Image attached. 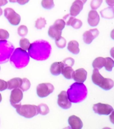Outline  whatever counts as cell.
I'll list each match as a JSON object with an SVG mask.
<instances>
[{"mask_svg": "<svg viewBox=\"0 0 114 129\" xmlns=\"http://www.w3.org/2000/svg\"><path fill=\"white\" fill-rule=\"evenodd\" d=\"M28 50L29 55L32 58L37 60H44L50 56L51 48L47 42L39 40L30 44Z\"/></svg>", "mask_w": 114, "mask_h": 129, "instance_id": "6da1fadb", "label": "cell"}, {"mask_svg": "<svg viewBox=\"0 0 114 129\" xmlns=\"http://www.w3.org/2000/svg\"><path fill=\"white\" fill-rule=\"evenodd\" d=\"M66 93L71 102L79 103L86 98L87 89L83 83L77 82L70 86Z\"/></svg>", "mask_w": 114, "mask_h": 129, "instance_id": "7a4b0ae2", "label": "cell"}, {"mask_svg": "<svg viewBox=\"0 0 114 129\" xmlns=\"http://www.w3.org/2000/svg\"><path fill=\"white\" fill-rule=\"evenodd\" d=\"M30 60L29 55L22 48L16 49L12 55L10 61L18 69H21L26 67Z\"/></svg>", "mask_w": 114, "mask_h": 129, "instance_id": "3957f363", "label": "cell"}, {"mask_svg": "<svg viewBox=\"0 0 114 129\" xmlns=\"http://www.w3.org/2000/svg\"><path fill=\"white\" fill-rule=\"evenodd\" d=\"M92 82L104 90H110L114 86V81L109 78H105L99 72L98 70L94 69L91 76Z\"/></svg>", "mask_w": 114, "mask_h": 129, "instance_id": "277c9868", "label": "cell"}, {"mask_svg": "<svg viewBox=\"0 0 114 129\" xmlns=\"http://www.w3.org/2000/svg\"><path fill=\"white\" fill-rule=\"evenodd\" d=\"M14 108L16 109L18 114L26 118H32L39 113L38 106L35 105H22L20 104L17 105Z\"/></svg>", "mask_w": 114, "mask_h": 129, "instance_id": "5b68a950", "label": "cell"}, {"mask_svg": "<svg viewBox=\"0 0 114 129\" xmlns=\"http://www.w3.org/2000/svg\"><path fill=\"white\" fill-rule=\"evenodd\" d=\"M54 90V86L50 83H42L37 87V95L40 98H44L52 93Z\"/></svg>", "mask_w": 114, "mask_h": 129, "instance_id": "8992f818", "label": "cell"}, {"mask_svg": "<svg viewBox=\"0 0 114 129\" xmlns=\"http://www.w3.org/2000/svg\"><path fill=\"white\" fill-rule=\"evenodd\" d=\"M4 16L12 25L17 26L20 23L21 19V16L12 8L5 9L4 10Z\"/></svg>", "mask_w": 114, "mask_h": 129, "instance_id": "52a82bcc", "label": "cell"}, {"mask_svg": "<svg viewBox=\"0 0 114 129\" xmlns=\"http://www.w3.org/2000/svg\"><path fill=\"white\" fill-rule=\"evenodd\" d=\"M93 109L94 113L99 115H109L113 111V108L110 105L101 103L94 104Z\"/></svg>", "mask_w": 114, "mask_h": 129, "instance_id": "ba28073f", "label": "cell"}, {"mask_svg": "<svg viewBox=\"0 0 114 129\" xmlns=\"http://www.w3.org/2000/svg\"><path fill=\"white\" fill-rule=\"evenodd\" d=\"M23 94L22 91L18 88H14L12 90L10 96L11 105L14 107L17 105L21 104V101L23 99Z\"/></svg>", "mask_w": 114, "mask_h": 129, "instance_id": "9c48e42d", "label": "cell"}, {"mask_svg": "<svg viewBox=\"0 0 114 129\" xmlns=\"http://www.w3.org/2000/svg\"><path fill=\"white\" fill-rule=\"evenodd\" d=\"M58 104L59 107L62 109H70L72 104L68 99L66 91H62L58 95Z\"/></svg>", "mask_w": 114, "mask_h": 129, "instance_id": "30bf717a", "label": "cell"}, {"mask_svg": "<svg viewBox=\"0 0 114 129\" xmlns=\"http://www.w3.org/2000/svg\"><path fill=\"white\" fill-rule=\"evenodd\" d=\"M99 32L97 29H90L84 32L83 34V40L86 44H90L94 39L98 36Z\"/></svg>", "mask_w": 114, "mask_h": 129, "instance_id": "8fae6325", "label": "cell"}, {"mask_svg": "<svg viewBox=\"0 0 114 129\" xmlns=\"http://www.w3.org/2000/svg\"><path fill=\"white\" fill-rule=\"evenodd\" d=\"M63 19L66 21V25L67 26H71L75 29H78L81 28L82 25V22L80 20L70 17L69 14H67L63 17Z\"/></svg>", "mask_w": 114, "mask_h": 129, "instance_id": "7c38bea8", "label": "cell"}, {"mask_svg": "<svg viewBox=\"0 0 114 129\" xmlns=\"http://www.w3.org/2000/svg\"><path fill=\"white\" fill-rule=\"evenodd\" d=\"M87 72L84 69H78L74 71L73 75V79L76 82L84 83L86 80Z\"/></svg>", "mask_w": 114, "mask_h": 129, "instance_id": "4fadbf2b", "label": "cell"}, {"mask_svg": "<svg viewBox=\"0 0 114 129\" xmlns=\"http://www.w3.org/2000/svg\"><path fill=\"white\" fill-rule=\"evenodd\" d=\"M88 24L91 26H97L100 21V17L96 10H90L88 14Z\"/></svg>", "mask_w": 114, "mask_h": 129, "instance_id": "5bb4252c", "label": "cell"}, {"mask_svg": "<svg viewBox=\"0 0 114 129\" xmlns=\"http://www.w3.org/2000/svg\"><path fill=\"white\" fill-rule=\"evenodd\" d=\"M83 4L81 0H75L70 7V15L74 17L77 16L83 9Z\"/></svg>", "mask_w": 114, "mask_h": 129, "instance_id": "9a60e30c", "label": "cell"}, {"mask_svg": "<svg viewBox=\"0 0 114 129\" xmlns=\"http://www.w3.org/2000/svg\"><path fill=\"white\" fill-rule=\"evenodd\" d=\"M68 123L72 129H81L83 127L81 119L75 115H72L69 117Z\"/></svg>", "mask_w": 114, "mask_h": 129, "instance_id": "2e32d148", "label": "cell"}, {"mask_svg": "<svg viewBox=\"0 0 114 129\" xmlns=\"http://www.w3.org/2000/svg\"><path fill=\"white\" fill-rule=\"evenodd\" d=\"M64 67V64L62 62L53 63L50 67V72L53 75L58 76L62 73V69Z\"/></svg>", "mask_w": 114, "mask_h": 129, "instance_id": "e0dca14e", "label": "cell"}, {"mask_svg": "<svg viewBox=\"0 0 114 129\" xmlns=\"http://www.w3.org/2000/svg\"><path fill=\"white\" fill-rule=\"evenodd\" d=\"M22 79L20 78H14L7 82L8 88L9 90L19 88L22 84Z\"/></svg>", "mask_w": 114, "mask_h": 129, "instance_id": "ac0fdd59", "label": "cell"}, {"mask_svg": "<svg viewBox=\"0 0 114 129\" xmlns=\"http://www.w3.org/2000/svg\"><path fill=\"white\" fill-rule=\"evenodd\" d=\"M67 49L70 52L74 54H78L80 52L79 44L76 40L70 41L68 43Z\"/></svg>", "mask_w": 114, "mask_h": 129, "instance_id": "d6986e66", "label": "cell"}, {"mask_svg": "<svg viewBox=\"0 0 114 129\" xmlns=\"http://www.w3.org/2000/svg\"><path fill=\"white\" fill-rule=\"evenodd\" d=\"M62 30H59L54 25H52L49 27L48 30V35L51 38L55 40L59 38L62 35Z\"/></svg>", "mask_w": 114, "mask_h": 129, "instance_id": "ffe728a7", "label": "cell"}, {"mask_svg": "<svg viewBox=\"0 0 114 129\" xmlns=\"http://www.w3.org/2000/svg\"><path fill=\"white\" fill-rule=\"evenodd\" d=\"M102 18L106 19H112L114 17L113 7H109L105 8L100 11Z\"/></svg>", "mask_w": 114, "mask_h": 129, "instance_id": "44dd1931", "label": "cell"}, {"mask_svg": "<svg viewBox=\"0 0 114 129\" xmlns=\"http://www.w3.org/2000/svg\"><path fill=\"white\" fill-rule=\"evenodd\" d=\"M105 58L102 57H98L94 59L92 63V66L94 69L100 70L104 67Z\"/></svg>", "mask_w": 114, "mask_h": 129, "instance_id": "7402d4cb", "label": "cell"}, {"mask_svg": "<svg viewBox=\"0 0 114 129\" xmlns=\"http://www.w3.org/2000/svg\"><path fill=\"white\" fill-rule=\"evenodd\" d=\"M74 71V70L72 68V67L67 66L64 67L61 73L66 79H70L73 78Z\"/></svg>", "mask_w": 114, "mask_h": 129, "instance_id": "603a6c76", "label": "cell"}, {"mask_svg": "<svg viewBox=\"0 0 114 129\" xmlns=\"http://www.w3.org/2000/svg\"><path fill=\"white\" fill-rule=\"evenodd\" d=\"M38 113L42 115H46L50 112L48 106L45 104H41L38 106Z\"/></svg>", "mask_w": 114, "mask_h": 129, "instance_id": "cb8c5ba5", "label": "cell"}, {"mask_svg": "<svg viewBox=\"0 0 114 129\" xmlns=\"http://www.w3.org/2000/svg\"><path fill=\"white\" fill-rule=\"evenodd\" d=\"M105 58V64L104 67L106 71H112V68L114 67V60L110 57H106Z\"/></svg>", "mask_w": 114, "mask_h": 129, "instance_id": "d4e9b609", "label": "cell"}, {"mask_svg": "<svg viewBox=\"0 0 114 129\" xmlns=\"http://www.w3.org/2000/svg\"><path fill=\"white\" fill-rule=\"evenodd\" d=\"M19 44L22 49L26 51L28 50L31 44L27 39L23 38L20 40Z\"/></svg>", "mask_w": 114, "mask_h": 129, "instance_id": "484cf974", "label": "cell"}, {"mask_svg": "<svg viewBox=\"0 0 114 129\" xmlns=\"http://www.w3.org/2000/svg\"><path fill=\"white\" fill-rule=\"evenodd\" d=\"M41 4L42 7L47 10L51 9L54 6V0H42Z\"/></svg>", "mask_w": 114, "mask_h": 129, "instance_id": "4316f807", "label": "cell"}, {"mask_svg": "<svg viewBox=\"0 0 114 129\" xmlns=\"http://www.w3.org/2000/svg\"><path fill=\"white\" fill-rule=\"evenodd\" d=\"M46 24V19L43 18L41 17L36 20L35 26L38 29H42V28L45 27V25Z\"/></svg>", "mask_w": 114, "mask_h": 129, "instance_id": "83f0119b", "label": "cell"}, {"mask_svg": "<svg viewBox=\"0 0 114 129\" xmlns=\"http://www.w3.org/2000/svg\"><path fill=\"white\" fill-rule=\"evenodd\" d=\"M30 86L31 83L30 80L26 78H23L22 79V84L20 88L23 91H26L30 89Z\"/></svg>", "mask_w": 114, "mask_h": 129, "instance_id": "f1b7e54d", "label": "cell"}, {"mask_svg": "<svg viewBox=\"0 0 114 129\" xmlns=\"http://www.w3.org/2000/svg\"><path fill=\"white\" fill-rule=\"evenodd\" d=\"M65 25L66 22L63 19H58L55 21L53 25L59 30H62L65 27Z\"/></svg>", "mask_w": 114, "mask_h": 129, "instance_id": "f546056e", "label": "cell"}, {"mask_svg": "<svg viewBox=\"0 0 114 129\" xmlns=\"http://www.w3.org/2000/svg\"><path fill=\"white\" fill-rule=\"evenodd\" d=\"M55 44L59 48H63L66 46V41L63 37L60 36L59 38L55 40Z\"/></svg>", "mask_w": 114, "mask_h": 129, "instance_id": "4dcf8cb0", "label": "cell"}, {"mask_svg": "<svg viewBox=\"0 0 114 129\" xmlns=\"http://www.w3.org/2000/svg\"><path fill=\"white\" fill-rule=\"evenodd\" d=\"M28 28L25 25H21L18 29V33L19 36H26L28 34Z\"/></svg>", "mask_w": 114, "mask_h": 129, "instance_id": "1f68e13d", "label": "cell"}, {"mask_svg": "<svg viewBox=\"0 0 114 129\" xmlns=\"http://www.w3.org/2000/svg\"><path fill=\"white\" fill-rule=\"evenodd\" d=\"M102 0H92L90 2V7L93 10L98 9L102 3Z\"/></svg>", "mask_w": 114, "mask_h": 129, "instance_id": "d6a6232c", "label": "cell"}, {"mask_svg": "<svg viewBox=\"0 0 114 129\" xmlns=\"http://www.w3.org/2000/svg\"><path fill=\"white\" fill-rule=\"evenodd\" d=\"M10 37V34L8 31L3 29H0V40H6Z\"/></svg>", "mask_w": 114, "mask_h": 129, "instance_id": "836d02e7", "label": "cell"}, {"mask_svg": "<svg viewBox=\"0 0 114 129\" xmlns=\"http://www.w3.org/2000/svg\"><path fill=\"white\" fill-rule=\"evenodd\" d=\"M62 62L63 63L65 67H72L74 64V60L71 57H68L65 59Z\"/></svg>", "mask_w": 114, "mask_h": 129, "instance_id": "e575fe53", "label": "cell"}, {"mask_svg": "<svg viewBox=\"0 0 114 129\" xmlns=\"http://www.w3.org/2000/svg\"><path fill=\"white\" fill-rule=\"evenodd\" d=\"M8 88L7 82L0 79V91H5Z\"/></svg>", "mask_w": 114, "mask_h": 129, "instance_id": "d590c367", "label": "cell"}, {"mask_svg": "<svg viewBox=\"0 0 114 129\" xmlns=\"http://www.w3.org/2000/svg\"><path fill=\"white\" fill-rule=\"evenodd\" d=\"M30 0H17V2L21 5H24L29 2Z\"/></svg>", "mask_w": 114, "mask_h": 129, "instance_id": "8d00e7d4", "label": "cell"}, {"mask_svg": "<svg viewBox=\"0 0 114 129\" xmlns=\"http://www.w3.org/2000/svg\"><path fill=\"white\" fill-rule=\"evenodd\" d=\"M106 4L110 7H113L114 6V0H106Z\"/></svg>", "mask_w": 114, "mask_h": 129, "instance_id": "74e56055", "label": "cell"}, {"mask_svg": "<svg viewBox=\"0 0 114 129\" xmlns=\"http://www.w3.org/2000/svg\"><path fill=\"white\" fill-rule=\"evenodd\" d=\"M8 3L7 0H0V7L4 6Z\"/></svg>", "mask_w": 114, "mask_h": 129, "instance_id": "f35d334b", "label": "cell"}, {"mask_svg": "<svg viewBox=\"0 0 114 129\" xmlns=\"http://www.w3.org/2000/svg\"><path fill=\"white\" fill-rule=\"evenodd\" d=\"M9 1L11 3H16V2H17V0H9Z\"/></svg>", "mask_w": 114, "mask_h": 129, "instance_id": "ab89813d", "label": "cell"}, {"mask_svg": "<svg viewBox=\"0 0 114 129\" xmlns=\"http://www.w3.org/2000/svg\"><path fill=\"white\" fill-rule=\"evenodd\" d=\"M2 14H3V10L0 7V16L2 15Z\"/></svg>", "mask_w": 114, "mask_h": 129, "instance_id": "60d3db41", "label": "cell"}, {"mask_svg": "<svg viewBox=\"0 0 114 129\" xmlns=\"http://www.w3.org/2000/svg\"><path fill=\"white\" fill-rule=\"evenodd\" d=\"M2 96L1 94L0 93V103L2 102Z\"/></svg>", "mask_w": 114, "mask_h": 129, "instance_id": "b9f144b4", "label": "cell"}, {"mask_svg": "<svg viewBox=\"0 0 114 129\" xmlns=\"http://www.w3.org/2000/svg\"><path fill=\"white\" fill-rule=\"evenodd\" d=\"M81 1L83 2V4H85L86 2V1H87V0H81Z\"/></svg>", "mask_w": 114, "mask_h": 129, "instance_id": "7bdbcfd3", "label": "cell"}, {"mask_svg": "<svg viewBox=\"0 0 114 129\" xmlns=\"http://www.w3.org/2000/svg\"><path fill=\"white\" fill-rule=\"evenodd\" d=\"M0 70H1V67H0Z\"/></svg>", "mask_w": 114, "mask_h": 129, "instance_id": "ee69618b", "label": "cell"}]
</instances>
